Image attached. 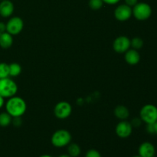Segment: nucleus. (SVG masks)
Returning a JSON list of instances; mask_svg holds the SVG:
<instances>
[{
	"instance_id": "obj_1",
	"label": "nucleus",
	"mask_w": 157,
	"mask_h": 157,
	"mask_svg": "<svg viewBox=\"0 0 157 157\" xmlns=\"http://www.w3.org/2000/svg\"><path fill=\"white\" fill-rule=\"evenodd\" d=\"M6 112L11 115L12 117H21L26 111L27 105L22 98L19 97L13 96L9 98L6 104Z\"/></svg>"
},
{
	"instance_id": "obj_2",
	"label": "nucleus",
	"mask_w": 157,
	"mask_h": 157,
	"mask_svg": "<svg viewBox=\"0 0 157 157\" xmlns=\"http://www.w3.org/2000/svg\"><path fill=\"white\" fill-rule=\"evenodd\" d=\"M18 91V85L9 78L0 79V96L4 98H10L15 96Z\"/></svg>"
},
{
	"instance_id": "obj_3",
	"label": "nucleus",
	"mask_w": 157,
	"mask_h": 157,
	"mask_svg": "<svg viewBox=\"0 0 157 157\" xmlns=\"http://www.w3.org/2000/svg\"><path fill=\"white\" fill-rule=\"evenodd\" d=\"M71 141V135L66 130H58L53 133L51 139L52 144L55 147L61 148L68 145Z\"/></svg>"
},
{
	"instance_id": "obj_4",
	"label": "nucleus",
	"mask_w": 157,
	"mask_h": 157,
	"mask_svg": "<svg viewBox=\"0 0 157 157\" xmlns=\"http://www.w3.org/2000/svg\"><path fill=\"white\" fill-rule=\"evenodd\" d=\"M140 117L145 124H153L157 121V107L153 104H146L141 108Z\"/></svg>"
},
{
	"instance_id": "obj_5",
	"label": "nucleus",
	"mask_w": 157,
	"mask_h": 157,
	"mask_svg": "<svg viewBox=\"0 0 157 157\" xmlns=\"http://www.w3.org/2000/svg\"><path fill=\"white\" fill-rule=\"evenodd\" d=\"M133 15L139 21H145L150 18L152 15V8L147 2H138L132 9Z\"/></svg>"
},
{
	"instance_id": "obj_6",
	"label": "nucleus",
	"mask_w": 157,
	"mask_h": 157,
	"mask_svg": "<svg viewBox=\"0 0 157 157\" xmlns=\"http://www.w3.org/2000/svg\"><path fill=\"white\" fill-rule=\"evenodd\" d=\"M6 32L12 35H16L22 31L24 27L23 20L19 17H12L6 23Z\"/></svg>"
},
{
	"instance_id": "obj_7",
	"label": "nucleus",
	"mask_w": 157,
	"mask_h": 157,
	"mask_svg": "<svg viewBox=\"0 0 157 157\" xmlns=\"http://www.w3.org/2000/svg\"><path fill=\"white\" fill-rule=\"evenodd\" d=\"M72 112V107L68 102L61 101L55 105L54 113L58 119H66L71 115Z\"/></svg>"
},
{
	"instance_id": "obj_8",
	"label": "nucleus",
	"mask_w": 157,
	"mask_h": 157,
	"mask_svg": "<svg viewBox=\"0 0 157 157\" xmlns=\"http://www.w3.org/2000/svg\"><path fill=\"white\" fill-rule=\"evenodd\" d=\"M132 15H133L132 8L126 4L120 5L114 11V16L118 21H127L131 18Z\"/></svg>"
},
{
	"instance_id": "obj_9",
	"label": "nucleus",
	"mask_w": 157,
	"mask_h": 157,
	"mask_svg": "<svg viewBox=\"0 0 157 157\" xmlns=\"http://www.w3.org/2000/svg\"><path fill=\"white\" fill-rule=\"evenodd\" d=\"M113 50L117 53H125L130 48V40L124 35L119 36L113 41Z\"/></svg>"
},
{
	"instance_id": "obj_10",
	"label": "nucleus",
	"mask_w": 157,
	"mask_h": 157,
	"mask_svg": "<svg viewBox=\"0 0 157 157\" xmlns=\"http://www.w3.org/2000/svg\"><path fill=\"white\" fill-rule=\"evenodd\" d=\"M115 131L119 137L125 139L131 135L132 132H133V126L130 122L124 120V121H121L117 125Z\"/></svg>"
},
{
	"instance_id": "obj_11",
	"label": "nucleus",
	"mask_w": 157,
	"mask_h": 157,
	"mask_svg": "<svg viewBox=\"0 0 157 157\" xmlns=\"http://www.w3.org/2000/svg\"><path fill=\"white\" fill-rule=\"evenodd\" d=\"M138 153L141 157H154L156 149L154 145L151 143L144 142L139 147Z\"/></svg>"
},
{
	"instance_id": "obj_12",
	"label": "nucleus",
	"mask_w": 157,
	"mask_h": 157,
	"mask_svg": "<svg viewBox=\"0 0 157 157\" xmlns=\"http://www.w3.org/2000/svg\"><path fill=\"white\" fill-rule=\"evenodd\" d=\"M14 12V5L10 0H2L0 2V15L3 18L10 17Z\"/></svg>"
},
{
	"instance_id": "obj_13",
	"label": "nucleus",
	"mask_w": 157,
	"mask_h": 157,
	"mask_svg": "<svg viewBox=\"0 0 157 157\" xmlns=\"http://www.w3.org/2000/svg\"><path fill=\"white\" fill-rule=\"evenodd\" d=\"M124 59L127 64L130 65H136L140 61V55L137 50L135 49H129L125 52Z\"/></svg>"
},
{
	"instance_id": "obj_14",
	"label": "nucleus",
	"mask_w": 157,
	"mask_h": 157,
	"mask_svg": "<svg viewBox=\"0 0 157 157\" xmlns=\"http://www.w3.org/2000/svg\"><path fill=\"white\" fill-rule=\"evenodd\" d=\"M13 44V38L12 35L8 33L7 32H4L0 35V47L3 49H8Z\"/></svg>"
},
{
	"instance_id": "obj_15",
	"label": "nucleus",
	"mask_w": 157,
	"mask_h": 157,
	"mask_svg": "<svg viewBox=\"0 0 157 157\" xmlns=\"http://www.w3.org/2000/svg\"><path fill=\"white\" fill-rule=\"evenodd\" d=\"M114 114L118 119L121 120V121H124V120L127 119L129 117L130 111H129L128 108L125 106L119 105L114 109Z\"/></svg>"
},
{
	"instance_id": "obj_16",
	"label": "nucleus",
	"mask_w": 157,
	"mask_h": 157,
	"mask_svg": "<svg viewBox=\"0 0 157 157\" xmlns=\"http://www.w3.org/2000/svg\"><path fill=\"white\" fill-rule=\"evenodd\" d=\"M67 152L68 155L71 157H78L80 156L81 153V147L77 144H69L67 147Z\"/></svg>"
},
{
	"instance_id": "obj_17",
	"label": "nucleus",
	"mask_w": 157,
	"mask_h": 157,
	"mask_svg": "<svg viewBox=\"0 0 157 157\" xmlns=\"http://www.w3.org/2000/svg\"><path fill=\"white\" fill-rule=\"evenodd\" d=\"M9 76L17 77L21 74V67L18 63H12L9 64Z\"/></svg>"
},
{
	"instance_id": "obj_18",
	"label": "nucleus",
	"mask_w": 157,
	"mask_h": 157,
	"mask_svg": "<svg viewBox=\"0 0 157 157\" xmlns=\"http://www.w3.org/2000/svg\"><path fill=\"white\" fill-rule=\"evenodd\" d=\"M12 117L7 112H3L0 113V127H8L12 123Z\"/></svg>"
},
{
	"instance_id": "obj_19",
	"label": "nucleus",
	"mask_w": 157,
	"mask_h": 157,
	"mask_svg": "<svg viewBox=\"0 0 157 157\" xmlns=\"http://www.w3.org/2000/svg\"><path fill=\"white\" fill-rule=\"evenodd\" d=\"M144 46V41L142 38H139V37H136L133 38V39L130 40V47L133 48L135 50H140Z\"/></svg>"
},
{
	"instance_id": "obj_20",
	"label": "nucleus",
	"mask_w": 157,
	"mask_h": 157,
	"mask_svg": "<svg viewBox=\"0 0 157 157\" xmlns=\"http://www.w3.org/2000/svg\"><path fill=\"white\" fill-rule=\"evenodd\" d=\"M9 64L6 63H0V79L9 78Z\"/></svg>"
},
{
	"instance_id": "obj_21",
	"label": "nucleus",
	"mask_w": 157,
	"mask_h": 157,
	"mask_svg": "<svg viewBox=\"0 0 157 157\" xmlns=\"http://www.w3.org/2000/svg\"><path fill=\"white\" fill-rule=\"evenodd\" d=\"M89 6L93 10H99L104 5L103 0H89Z\"/></svg>"
},
{
	"instance_id": "obj_22",
	"label": "nucleus",
	"mask_w": 157,
	"mask_h": 157,
	"mask_svg": "<svg viewBox=\"0 0 157 157\" xmlns=\"http://www.w3.org/2000/svg\"><path fill=\"white\" fill-rule=\"evenodd\" d=\"M85 157H102V156H101V153H100L98 150L92 149V150H89L86 153Z\"/></svg>"
},
{
	"instance_id": "obj_23",
	"label": "nucleus",
	"mask_w": 157,
	"mask_h": 157,
	"mask_svg": "<svg viewBox=\"0 0 157 157\" xmlns=\"http://www.w3.org/2000/svg\"><path fill=\"white\" fill-rule=\"evenodd\" d=\"M14 119L12 120V122L13 124V125L16 127H19L21 125L22 122H21V117H13Z\"/></svg>"
},
{
	"instance_id": "obj_24",
	"label": "nucleus",
	"mask_w": 157,
	"mask_h": 157,
	"mask_svg": "<svg viewBox=\"0 0 157 157\" xmlns=\"http://www.w3.org/2000/svg\"><path fill=\"white\" fill-rule=\"evenodd\" d=\"M141 123H142V121L140 118H134L132 120V122L130 124L133 126V127H138L141 125Z\"/></svg>"
},
{
	"instance_id": "obj_25",
	"label": "nucleus",
	"mask_w": 157,
	"mask_h": 157,
	"mask_svg": "<svg viewBox=\"0 0 157 157\" xmlns=\"http://www.w3.org/2000/svg\"><path fill=\"white\" fill-rule=\"evenodd\" d=\"M124 2H125L126 5H127V6L131 8L138 3V0H124Z\"/></svg>"
},
{
	"instance_id": "obj_26",
	"label": "nucleus",
	"mask_w": 157,
	"mask_h": 157,
	"mask_svg": "<svg viewBox=\"0 0 157 157\" xmlns=\"http://www.w3.org/2000/svg\"><path fill=\"white\" fill-rule=\"evenodd\" d=\"M147 131L150 134H155L153 124H147Z\"/></svg>"
},
{
	"instance_id": "obj_27",
	"label": "nucleus",
	"mask_w": 157,
	"mask_h": 157,
	"mask_svg": "<svg viewBox=\"0 0 157 157\" xmlns=\"http://www.w3.org/2000/svg\"><path fill=\"white\" fill-rule=\"evenodd\" d=\"M121 0H103L104 3L107 5H116Z\"/></svg>"
},
{
	"instance_id": "obj_28",
	"label": "nucleus",
	"mask_w": 157,
	"mask_h": 157,
	"mask_svg": "<svg viewBox=\"0 0 157 157\" xmlns=\"http://www.w3.org/2000/svg\"><path fill=\"white\" fill-rule=\"evenodd\" d=\"M6 32V25L2 21H0V35Z\"/></svg>"
},
{
	"instance_id": "obj_29",
	"label": "nucleus",
	"mask_w": 157,
	"mask_h": 157,
	"mask_svg": "<svg viewBox=\"0 0 157 157\" xmlns=\"http://www.w3.org/2000/svg\"><path fill=\"white\" fill-rule=\"evenodd\" d=\"M4 99H5L4 98H2V96H0V108H2V107L4 106V104H5Z\"/></svg>"
},
{
	"instance_id": "obj_30",
	"label": "nucleus",
	"mask_w": 157,
	"mask_h": 157,
	"mask_svg": "<svg viewBox=\"0 0 157 157\" xmlns=\"http://www.w3.org/2000/svg\"><path fill=\"white\" fill-rule=\"evenodd\" d=\"M153 127H154V133L157 135V121L153 124Z\"/></svg>"
},
{
	"instance_id": "obj_31",
	"label": "nucleus",
	"mask_w": 157,
	"mask_h": 157,
	"mask_svg": "<svg viewBox=\"0 0 157 157\" xmlns=\"http://www.w3.org/2000/svg\"><path fill=\"white\" fill-rule=\"evenodd\" d=\"M59 157H71V156H69L68 154H62V155H61Z\"/></svg>"
},
{
	"instance_id": "obj_32",
	"label": "nucleus",
	"mask_w": 157,
	"mask_h": 157,
	"mask_svg": "<svg viewBox=\"0 0 157 157\" xmlns=\"http://www.w3.org/2000/svg\"><path fill=\"white\" fill-rule=\"evenodd\" d=\"M39 157H53L52 156H50V155H47V154H44V155H42V156H39Z\"/></svg>"
},
{
	"instance_id": "obj_33",
	"label": "nucleus",
	"mask_w": 157,
	"mask_h": 157,
	"mask_svg": "<svg viewBox=\"0 0 157 157\" xmlns=\"http://www.w3.org/2000/svg\"><path fill=\"white\" fill-rule=\"evenodd\" d=\"M133 157H141V156H140V155H137V156H133Z\"/></svg>"
},
{
	"instance_id": "obj_34",
	"label": "nucleus",
	"mask_w": 157,
	"mask_h": 157,
	"mask_svg": "<svg viewBox=\"0 0 157 157\" xmlns=\"http://www.w3.org/2000/svg\"><path fill=\"white\" fill-rule=\"evenodd\" d=\"M1 1H2V0H1Z\"/></svg>"
}]
</instances>
